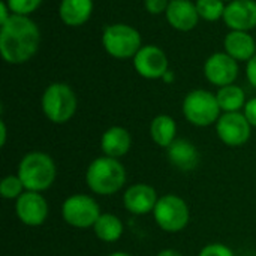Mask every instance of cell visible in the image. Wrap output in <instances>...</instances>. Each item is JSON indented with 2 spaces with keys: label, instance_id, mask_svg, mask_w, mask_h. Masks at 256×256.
Wrapping results in <instances>:
<instances>
[{
  "label": "cell",
  "instance_id": "cell-34",
  "mask_svg": "<svg viewBox=\"0 0 256 256\" xmlns=\"http://www.w3.org/2000/svg\"><path fill=\"white\" fill-rule=\"evenodd\" d=\"M228 2H231V0H228Z\"/></svg>",
  "mask_w": 256,
  "mask_h": 256
},
{
  "label": "cell",
  "instance_id": "cell-16",
  "mask_svg": "<svg viewBox=\"0 0 256 256\" xmlns=\"http://www.w3.org/2000/svg\"><path fill=\"white\" fill-rule=\"evenodd\" d=\"M165 15L168 22L180 32H189L195 28L200 20L196 4L189 0H171Z\"/></svg>",
  "mask_w": 256,
  "mask_h": 256
},
{
  "label": "cell",
  "instance_id": "cell-2",
  "mask_svg": "<svg viewBox=\"0 0 256 256\" xmlns=\"http://www.w3.org/2000/svg\"><path fill=\"white\" fill-rule=\"evenodd\" d=\"M88 189L100 196L117 194L126 183V170L118 159L100 156L90 162L86 171Z\"/></svg>",
  "mask_w": 256,
  "mask_h": 256
},
{
  "label": "cell",
  "instance_id": "cell-27",
  "mask_svg": "<svg viewBox=\"0 0 256 256\" xmlns=\"http://www.w3.org/2000/svg\"><path fill=\"white\" fill-rule=\"evenodd\" d=\"M144 4L152 15H159L162 12H166L170 0H144Z\"/></svg>",
  "mask_w": 256,
  "mask_h": 256
},
{
  "label": "cell",
  "instance_id": "cell-31",
  "mask_svg": "<svg viewBox=\"0 0 256 256\" xmlns=\"http://www.w3.org/2000/svg\"><path fill=\"white\" fill-rule=\"evenodd\" d=\"M6 135H8V132H6V123L2 120L0 122V146L2 147H4V144H6V138H8Z\"/></svg>",
  "mask_w": 256,
  "mask_h": 256
},
{
  "label": "cell",
  "instance_id": "cell-14",
  "mask_svg": "<svg viewBox=\"0 0 256 256\" xmlns=\"http://www.w3.org/2000/svg\"><path fill=\"white\" fill-rule=\"evenodd\" d=\"M224 21L231 30L248 32L256 27L255 0H231L224 14Z\"/></svg>",
  "mask_w": 256,
  "mask_h": 256
},
{
  "label": "cell",
  "instance_id": "cell-1",
  "mask_svg": "<svg viewBox=\"0 0 256 256\" xmlns=\"http://www.w3.org/2000/svg\"><path fill=\"white\" fill-rule=\"evenodd\" d=\"M39 39V28L28 16L12 14L10 18L0 26L2 57L10 64L26 63L36 54Z\"/></svg>",
  "mask_w": 256,
  "mask_h": 256
},
{
  "label": "cell",
  "instance_id": "cell-10",
  "mask_svg": "<svg viewBox=\"0 0 256 256\" xmlns=\"http://www.w3.org/2000/svg\"><path fill=\"white\" fill-rule=\"evenodd\" d=\"M15 213L20 222L26 226H40L48 218L50 207L39 192L26 190L15 201Z\"/></svg>",
  "mask_w": 256,
  "mask_h": 256
},
{
  "label": "cell",
  "instance_id": "cell-28",
  "mask_svg": "<svg viewBox=\"0 0 256 256\" xmlns=\"http://www.w3.org/2000/svg\"><path fill=\"white\" fill-rule=\"evenodd\" d=\"M244 117L250 123L252 128H256V98H252L250 100L246 102L244 105Z\"/></svg>",
  "mask_w": 256,
  "mask_h": 256
},
{
  "label": "cell",
  "instance_id": "cell-20",
  "mask_svg": "<svg viewBox=\"0 0 256 256\" xmlns=\"http://www.w3.org/2000/svg\"><path fill=\"white\" fill-rule=\"evenodd\" d=\"M150 136L154 144L162 148H168L177 140V124L174 118L166 114L156 116L150 124Z\"/></svg>",
  "mask_w": 256,
  "mask_h": 256
},
{
  "label": "cell",
  "instance_id": "cell-21",
  "mask_svg": "<svg viewBox=\"0 0 256 256\" xmlns=\"http://www.w3.org/2000/svg\"><path fill=\"white\" fill-rule=\"evenodd\" d=\"M124 226L120 218L111 213H102L93 226L94 236L104 243H114L123 236Z\"/></svg>",
  "mask_w": 256,
  "mask_h": 256
},
{
  "label": "cell",
  "instance_id": "cell-5",
  "mask_svg": "<svg viewBox=\"0 0 256 256\" xmlns=\"http://www.w3.org/2000/svg\"><path fill=\"white\" fill-rule=\"evenodd\" d=\"M102 45L111 57L122 60L135 57L142 46L140 32L123 22L105 27L102 33Z\"/></svg>",
  "mask_w": 256,
  "mask_h": 256
},
{
  "label": "cell",
  "instance_id": "cell-13",
  "mask_svg": "<svg viewBox=\"0 0 256 256\" xmlns=\"http://www.w3.org/2000/svg\"><path fill=\"white\" fill-rule=\"evenodd\" d=\"M158 192L154 188L146 183H135L129 186L123 195V204L124 208L136 216L153 213L156 204H158Z\"/></svg>",
  "mask_w": 256,
  "mask_h": 256
},
{
  "label": "cell",
  "instance_id": "cell-25",
  "mask_svg": "<svg viewBox=\"0 0 256 256\" xmlns=\"http://www.w3.org/2000/svg\"><path fill=\"white\" fill-rule=\"evenodd\" d=\"M6 3L12 14L28 16L39 8L42 0H6Z\"/></svg>",
  "mask_w": 256,
  "mask_h": 256
},
{
  "label": "cell",
  "instance_id": "cell-30",
  "mask_svg": "<svg viewBox=\"0 0 256 256\" xmlns=\"http://www.w3.org/2000/svg\"><path fill=\"white\" fill-rule=\"evenodd\" d=\"M10 15H12V12H10L8 3H6V2H2V3H0V26L4 24V22L10 18Z\"/></svg>",
  "mask_w": 256,
  "mask_h": 256
},
{
  "label": "cell",
  "instance_id": "cell-4",
  "mask_svg": "<svg viewBox=\"0 0 256 256\" xmlns=\"http://www.w3.org/2000/svg\"><path fill=\"white\" fill-rule=\"evenodd\" d=\"M42 111L44 116L57 124L69 122L76 111V96L74 90L64 82L50 84L42 94Z\"/></svg>",
  "mask_w": 256,
  "mask_h": 256
},
{
  "label": "cell",
  "instance_id": "cell-23",
  "mask_svg": "<svg viewBox=\"0 0 256 256\" xmlns=\"http://www.w3.org/2000/svg\"><path fill=\"white\" fill-rule=\"evenodd\" d=\"M195 4L200 18L206 21H216L219 18H224L225 8H226L224 4V0H196Z\"/></svg>",
  "mask_w": 256,
  "mask_h": 256
},
{
  "label": "cell",
  "instance_id": "cell-18",
  "mask_svg": "<svg viewBox=\"0 0 256 256\" xmlns=\"http://www.w3.org/2000/svg\"><path fill=\"white\" fill-rule=\"evenodd\" d=\"M225 52L237 62H249L255 56V40L248 32L232 30L224 40Z\"/></svg>",
  "mask_w": 256,
  "mask_h": 256
},
{
  "label": "cell",
  "instance_id": "cell-7",
  "mask_svg": "<svg viewBox=\"0 0 256 256\" xmlns=\"http://www.w3.org/2000/svg\"><path fill=\"white\" fill-rule=\"evenodd\" d=\"M153 216L154 222L162 231L176 234L188 226L190 220V210L183 198L174 194H168L159 196L153 210Z\"/></svg>",
  "mask_w": 256,
  "mask_h": 256
},
{
  "label": "cell",
  "instance_id": "cell-8",
  "mask_svg": "<svg viewBox=\"0 0 256 256\" xmlns=\"http://www.w3.org/2000/svg\"><path fill=\"white\" fill-rule=\"evenodd\" d=\"M100 214L102 213L96 200L84 194H75L68 196L62 206L63 220L78 230L93 228Z\"/></svg>",
  "mask_w": 256,
  "mask_h": 256
},
{
  "label": "cell",
  "instance_id": "cell-6",
  "mask_svg": "<svg viewBox=\"0 0 256 256\" xmlns=\"http://www.w3.org/2000/svg\"><path fill=\"white\" fill-rule=\"evenodd\" d=\"M220 106L216 94L208 90H194L183 100V114L189 123L198 128H207L220 117Z\"/></svg>",
  "mask_w": 256,
  "mask_h": 256
},
{
  "label": "cell",
  "instance_id": "cell-26",
  "mask_svg": "<svg viewBox=\"0 0 256 256\" xmlns=\"http://www.w3.org/2000/svg\"><path fill=\"white\" fill-rule=\"evenodd\" d=\"M198 256H236L232 249L224 243H210L201 249Z\"/></svg>",
  "mask_w": 256,
  "mask_h": 256
},
{
  "label": "cell",
  "instance_id": "cell-19",
  "mask_svg": "<svg viewBox=\"0 0 256 256\" xmlns=\"http://www.w3.org/2000/svg\"><path fill=\"white\" fill-rule=\"evenodd\" d=\"M93 12V0H62L60 20L69 27H80L88 21Z\"/></svg>",
  "mask_w": 256,
  "mask_h": 256
},
{
  "label": "cell",
  "instance_id": "cell-29",
  "mask_svg": "<svg viewBox=\"0 0 256 256\" xmlns=\"http://www.w3.org/2000/svg\"><path fill=\"white\" fill-rule=\"evenodd\" d=\"M246 75H248V80L249 82L256 88V54L248 62V66H246Z\"/></svg>",
  "mask_w": 256,
  "mask_h": 256
},
{
  "label": "cell",
  "instance_id": "cell-3",
  "mask_svg": "<svg viewBox=\"0 0 256 256\" xmlns=\"http://www.w3.org/2000/svg\"><path fill=\"white\" fill-rule=\"evenodd\" d=\"M16 176L21 178L26 190L40 194L52 186L57 168L50 154L44 152H30L20 160Z\"/></svg>",
  "mask_w": 256,
  "mask_h": 256
},
{
  "label": "cell",
  "instance_id": "cell-11",
  "mask_svg": "<svg viewBox=\"0 0 256 256\" xmlns=\"http://www.w3.org/2000/svg\"><path fill=\"white\" fill-rule=\"evenodd\" d=\"M135 70L147 80L164 78L168 72V57L156 45H144L134 57Z\"/></svg>",
  "mask_w": 256,
  "mask_h": 256
},
{
  "label": "cell",
  "instance_id": "cell-33",
  "mask_svg": "<svg viewBox=\"0 0 256 256\" xmlns=\"http://www.w3.org/2000/svg\"><path fill=\"white\" fill-rule=\"evenodd\" d=\"M108 256H132L130 254H128V252H114V254H111V255Z\"/></svg>",
  "mask_w": 256,
  "mask_h": 256
},
{
  "label": "cell",
  "instance_id": "cell-17",
  "mask_svg": "<svg viewBox=\"0 0 256 256\" xmlns=\"http://www.w3.org/2000/svg\"><path fill=\"white\" fill-rule=\"evenodd\" d=\"M132 147V136L128 129L122 126L108 128L100 138V148L104 156L120 159L129 153Z\"/></svg>",
  "mask_w": 256,
  "mask_h": 256
},
{
  "label": "cell",
  "instance_id": "cell-9",
  "mask_svg": "<svg viewBox=\"0 0 256 256\" xmlns=\"http://www.w3.org/2000/svg\"><path fill=\"white\" fill-rule=\"evenodd\" d=\"M219 140L230 147H240L250 138L252 126L242 112H224L216 122Z\"/></svg>",
  "mask_w": 256,
  "mask_h": 256
},
{
  "label": "cell",
  "instance_id": "cell-12",
  "mask_svg": "<svg viewBox=\"0 0 256 256\" xmlns=\"http://www.w3.org/2000/svg\"><path fill=\"white\" fill-rule=\"evenodd\" d=\"M204 75L213 86L225 87L232 84L238 76L237 60L226 52L212 54L204 64Z\"/></svg>",
  "mask_w": 256,
  "mask_h": 256
},
{
  "label": "cell",
  "instance_id": "cell-15",
  "mask_svg": "<svg viewBox=\"0 0 256 256\" xmlns=\"http://www.w3.org/2000/svg\"><path fill=\"white\" fill-rule=\"evenodd\" d=\"M166 154L170 164L182 172H190L200 164L198 148L184 138H177L166 148Z\"/></svg>",
  "mask_w": 256,
  "mask_h": 256
},
{
  "label": "cell",
  "instance_id": "cell-22",
  "mask_svg": "<svg viewBox=\"0 0 256 256\" xmlns=\"http://www.w3.org/2000/svg\"><path fill=\"white\" fill-rule=\"evenodd\" d=\"M216 98L224 112H238L246 105L244 90L236 84L220 87L219 92L216 93Z\"/></svg>",
  "mask_w": 256,
  "mask_h": 256
},
{
  "label": "cell",
  "instance_id": "cell-32",
  "mask_svg": "<svg viewBox=\"0 0 256 256\" xmlns=\"http://www.w3.org/2000/svg\"><path fill=\"white\" fill-rule=\"evenodd\" d=\"M156 256H183L180 252H177V250H174V249H164V250H160L159 254Z\"/></svg>",
  "mask_w": 256,
  "mask_h": 256
},
{
  "label": "cell",
  "instance_id": "cell-24",
  "mask_svg": "<svg viewBox=\"0 0 256 256\" xmlns=\"http://www.w3.org/2000/svg\"><path fill=\"white\" fill-rule=\"evenodd\" d=\"M26 192V188L18 176H6L0 183V194L4 200H18Z\"/></svg>",
  "mask_w": 256,
  "mask_h": 256
}]
</instances>
